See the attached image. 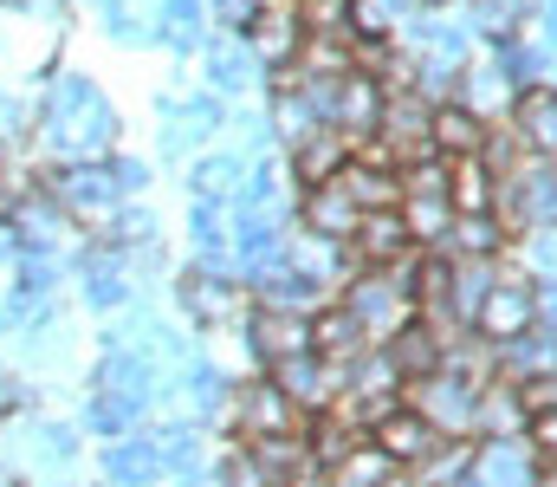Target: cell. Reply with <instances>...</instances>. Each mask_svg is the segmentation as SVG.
<instances>
[{"label":"cell","mask_w":557,"mask_h":487,"mask_svg":"<svg viewBox=\"0 0 557 487\" xmlns=\"http://www.w3.org/2000/svg\"><path fill=\"white\" fill-rule=\"evenodd\" d=\"M376 487H428V482H421L416 468H389V475H383Z\"/></svg>","instance_id":"f546056e"},{"label":"cell","mask_w":557,"mask_h":487,"mask_svg":"<svg viewBox=\"0 0 557 487\" xmlns=\"http://www.w3.org/2000/svg\"><path fill=\"white\" fill-rule=\"evenodd\" d=\"M221 482H227V487H278L273 475H267V468H260V462L247 455V449H234V455H227V468H221Z\"/></svg>","instance_id":"83f0119b"},{"label":"cell","mask_w":557,"mask_h":487,"mask_svg":"<svg viewBox=\"0 0 557 487\" xmlns=\"http://www.w3.org/2000/svg\"><path fill=\"white\" fill-rule=\"evenodd\" d=\"M493 137V124L473 111V105H434V150L454 162V157H480Z\"/></svg>","instance_id":"ffe728a7"},{"label":"cell","mask_w":557,"mask_h":487,"mask_svg":"<svg viewBox=\"0 0 557 487\" xmlns=\"http://www.w3.org/2000/svg\"><path fill=\"white\" fill-rule=\"evenodd\" d=\"M234 188H240V162L234 157H208L195 169V195H201V202H221V195H234Z\"/></svg>","instance_id":"484cf974"},{"label":"cell","mask_w":557,"mask_h":487,"mask_svg":"<svg viewBox=\"0 0 557 487\" xmlns=\"http://www.w3.org/2000/svg\"><path fill=\"white\" fill-rule=\"evenodd\" d=\"M512 137L532 157H557V92L552 85H525L512 98Z\"/></svg>","instance_id":"e0dca14e"},{"label":"cell","mask_w":557,"mask_h":487,"mask_svg":"<svg viewBox=\"0 0 557 487\" xmlns=\"http://www.w3.org/2000/svg\"><path fill=\"white\" fill-rule=\"evenodd\" d=\"M182 313L201 325V331H227V325L247 313V287L240 280H227V273H214V267H195V273H182Z\"/></svg>","instance_id":"8992f818"},{"label":"cell","mask_w":557,"mask_h":487,"mask_svg":"<svg viewBox=\"0 0 557 487\" xmlns=\"http://www.w3.org/2000/svg\"><path fill=\"white\" fill-rule=\"evenodd\" d=\"M363 351H376V344L363 338V325L350 319V306H344V300H337V306H318V319H311V357H324V364L350 370Z\"/></svg>","instance_id":"2e32d148"},{"label":"cell","mask_w":557,"mask_h":487,"mask_svg":"<svg viewBox=\"0 0 557 487\" xmlns=\"http://www.w3.org/2000/svg\"><path fill=\"white\" fill-rule=\"evenodd\" d=\"M111 137H117L111 98H104L85 72H59L52 92H46V144L65 150L72 162H91V157L111 150Z\"/></svg>","instance_id":"6da1fadb"},{"label":"cell","mask_w":557,"mask_h":487,"mask_svg":"<svg viewBox=\"0 0 557 487\" xmlns=\"http://www.w3.org/2000/svg\"><path fill=\"white\" fill-rule=\"evenodd\" d=\"M247 52H253V65H267V72H292V59H298V46H305V26H298V13L292 7H253L247 13Z\"/></svg>","instance_id":"9c48e42d"},{"label":"cell","mask_w":557,"mask_h":487,"mask_svg":"<svg viewBox=\"0 0 557 487\" xmlns=\"http://www.w3.org/2000/svg\"><path fill=\"white\" fill-rule=\"evenodd\" d=\"M447 344H454V338H447L441 325L409 319L403 331H396V338H389V344H383V351H389V364H396V377H403V383H428V377L441 370Z\"/></svg>","instance_id":"5bb4252c"},{"label":"cell","mask_w":557,"mask_h":487,"mask_svg":"<svg viewBox=\"0 0 557 487\" xmlns=\"http://www.w3.org/2000/svg\"><path fill=\"white\" fill-rule=\"evenodd\" d=\"M344 254H350L363 273H383V267H396L403 254H416V241H409L403 215H396V208H383V215H363V221H357V234L344 241Z\"/></svg>","instance_id":"7c38bea8"},{"label":"cell","mask_w":557,"mask_h":487,"mask_svg":"<svg viewBox=\"0 0 557 487\" xmlns=\"http://www.w3.org/2000/svg\"><path fill=\"white\" fill-rule=\"evenodd\" d=\"M376 144L389 150L396 169H409L434 150V98H421L416 85L409 92H383V118H376Z\"/></svg>","instance_id":"277c9868"},{"label":"cell","mask_w":557,"mask_h":487,"mask_svg":"<svg viewBox=\"0 0 557 487\" xmlns=\"http://www.w3.org/2000/svg\"><path fill=\"white\" fill-rule=\"evenodd\" d=\"M273 124H278V137H285V144H305L311 131H324V118H318V105H311V92H305V85H278Z\"/></svg>","instance_id":"7402d4cb"},{"label":"cell","mask_w":557,"mask_h":487,"mask_svg":"<svg viewBox=\"0 0 557 487\" xmlns=\"http://www.w3.org/2000/svg\"><path fill=\"white\" fill-rule=\"evenodd\" d=\"M104 475H111V487H156L162 475H169V462H162V449H156V436H117L111 442V455H104Z\"/></svg>","instance_id":"d6986e66"},{"label":"cell","mask_w":557,"mask_h":487,"mask_svg":"<svg viewBox=\"0 0 557 487\" xmlns=\"http://www.w3.org/2000/svg\"><path fill=\"white\" fill-rule=\"evenodd\" d=\"M201 0H162V13H156V39L162 46H175V52H188L195 39H201Z\"/></svg>","instance_id":"603a6c76"},{"label":"cell","mask_w":557,"mask_h":487,"mask_svg":"<svg viewBox=\"0 0 557 487\" xmlns=\"http://www.w3.org/2000/svg\"><path fill=\"white\" fill-rule=\"evenodd\" d=\"M493 195H499V182H493V169L480 157L447 162V208L454 215H493Z\"/></svg>","instance_id":"44dd1931"},{"label":"cell","mask_w":557,"mask_h":487,"mask_svg":"<svg viewBox=\"0 0 557 487\" xmlns=\"http://www.w3.org/2000/svg\"><path fill=\"white\" fill-rule=\"evenodd\" d=\"M460 487H539V455L519 436H493L467 455Z\"/></svg>","instance_id":"52a82bcc"},{"label":"cell","mask_w":557,"mask_h":487,"mask_svg":"<svg viewBox=\"0 0 557 487\" xmlns=\"http://www.w3.org/2000/svg\"><path fill=\"white\" fill-rule=\"evenodd\" d=\"M247 344H253V357H260L267 370H278V364H292V357L311 351V319H305V313L253 306V313H247Z\"/></svg>","instance_id":"8fae6325"},{"label":"cell","mask_w":557,"mask_h":487,"mask_svg":"<svg viewBox=\"0 0 557 487\" xmlns=\"http://www.w3.org/2000/svg\"><path fill=\"white\" fill-rule=\"evenodd\" d=\"M447 241H454L467 260H486V254L506 241V228H499L493 215H454V234H447Z\"/></svg>","instance_id":"d4e9b609"},{"label":"cell","mask_w":557,"mask_h":487,"mask_svg":"<svg viewBox=\"0 0 557 487\" xmlns=\"http://www.w3.org/2000/svg\"><path fill=\"white\" fill-rule=\"evenodd\" d=\"M337 188L357 202V215H383V208H396L403 202V169L389 162V150L376 144L370 157H350L337 169Z\"/></svg>","instance_id":"30bf717a"},{"label":"cell","mask_w":557,"mask_h":487,"mask_svg":"<svg viewBox=\"0 0 557 487\" xmlns=\"http://www.w3.org/2000/svg\"><path fill=\"white\" fill-rule=\"evenodd\" d=\"M208 131H214V105H208V98H188V105H175V111H169L162 144H169V150H188V144H201Z\"/></svg>","instance_id":"cb8c5ba5"},{"label":"cell","mask_w":557,"mask_h":487,"mask_svg":"<svg viewBox=\"0 0 557 487\" xmlns=\"http://www.w3.org/2000/svg\"><path fill=\"white\" fill-rule=\"evenodd\" d=\"M350 162V137L344 131H311L305 144H292V182L298 188H324V182H337V169Z\"/></svg>","instance_id":"ac0fdd59"},{"label":"cell","mask_w":557,"mask_h":487,"mask_svg":"<svg viewBox=\"0 0 557 487\" xmlns=\"http://www.w3.org/2000/svg\"><path fill=\"white\" fill-rule=\"evenodd\" d=\"M525 449L539 455V468H552L557 462V403L552 410H539V416H525Z\"/></svg>","instance_id":"4316f807"},{"label":"cell","mask_w":557,"mask_h":487,"mask_svg":"<svg viewBox=\"0 0 557 487\" xmlns=\"http://www.w3.org/2000/svg\"><path fill=\"white\" fill-rule=\"evenodd\" d=\"M227 416L240 429V442H273V436H305V410L278 390L273 377H253L227 397Z\"/></svg>","instance_id":"3957f363"},{"label":"cell","mask_w":557,"mask_h":487,"mask_svg":"<svg viewBox=\"0 0 557 487\" xmlns=\"http://www.w3.org/2000/svg\"><path fill=\"white\" fill-rule=\"evenodd\" d=\"M539 319H545V300H539V287L525 273H493L486 293H480V306H473V331L486 344H499V351L525 344L539 331Z\"/></svg>","instance_id":"7a4b0ae2"},{"label":"cell","mask_w":557,"mask_h":487,"mask_svg":"<svg viewBox=\"0 0 557 487\" xmlns=\"http://www.w3.org/2000/svg\"><path fill=\"white\" fill-rule=\"evenodd\" d=\"M409 410H421V416L434 423V436H467V429H473V416H480V390H467V383H454V377H441V370H434Z\"/></svg>","instance_id":"9a60e30c"},{"label":"cell","mask_w":557,"mask_h":487,"mask_svg":"<svg viewBox=\"0 0 557 487\" xmlns=\"http://www.w3.org/2000/svg\"><path fill=\"white\" fill-rule=\"evenodd\" d=\"M539 487H557V462L552 468H539Z\"/></svg>","instance_id":"4dcf8cb0"},{"label":"cell","mask_w":557,"mask_h":487,"mask_svg":"<svg viewBox=\"0 0 557 487\" xmlns=\"http://www.w3.org/2000/svg\"><path fill=\"white\" fill-rule=\"evenodd\" d=\"M20 442H13V475H33V482H46V475H65L72 462H78V436L65 429V423H20L13 429Z\"/></svg>","instance_id":"ba28073f"},{"label":"cell","mask_w":557,"mask_h":487,"mask_svg":"<svg viewBox=\"0 0 557 487\" xmlns=\"http://www.w3.org/2000/svg\"><path fill=\"white\" fill-rule=\"evenodd\" d=\"M370 449H376L389 468H428L434 449H441V436H434V423H428L421 410L396 403V410H383V416L370 423Z\"/></svg>","instance_id":"5b68a950"},{"label":"cell","mask_w":557,"mask_h":487,"mask_svg":"<svg viewBox=\"0 0 557 487\" xmlns=\"http://www.w3.org/2000/svg\"><path fill=\"white\" fill-rule=\"evenodd\" d=\"M20 254V228H13V215H0V260H13Z\"/></svg>","instance_id":"f1b7e54d"},{"label":"cell","mask_w":557,"mask_h":487,"mask_svg":"<svg viewBox=\"0 0 557 487\" xmlns=\"http://www.w3.org/2000/svg\"><path fill=\"white\" fill-rule=\"evenodd\" d=\"M357 202L337 188V182H324V188H305L298 195V228L311 234V241H331V247H344L350 234H357Z\"/></svg>","instance_id":"4fadbf2b"}]
</instances>
